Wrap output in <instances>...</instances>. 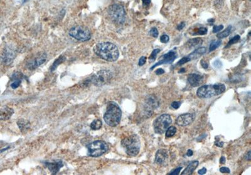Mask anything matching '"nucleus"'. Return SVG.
Instances as JSON below:
<instances>
[{
  "mask_svg": "<svg viewBox=\"0 0 251 175\" xmlns=\"http://www.w3.org/2000/svg\"><path fill=\"white\" fill-rule=\"evenodd\" d=\"M93 50L98 56L108 62L116 61L119 56L118 48L116 45L110 42L97 43L94 46Z\"/></svg>",
  "mask_w": 251,
  "mask_h": 175,
  "instance_id": "1",
  "label": "nucleus"
},
{
  "mask_svg": "<svg viewBox=\"0 0 251 175\" xmlns=\"http://www.w3.org/2000/svg\"><path fill=\"white\" fill-rule=\"evenodd\" d=\"M121 115L122 111L119 106L114 102H110L104 115V120L108 126L115 127L119 124Z\"/></svg>",
  "mask_w": 251,
  "mask_h": 175,
  "instance_id": "2",
  "label": "nucleus"
},
{
  "mask_svg": "<svg viewBox=\"0 0 251 175\" xmlns=\"http://www.w3.org/2000/svg\"><path fill=\"white\" fill-rule=\"evenodd\" d=\"M226 85L223 83H215L205 85L200 87L197 91V95L202 99L210 98L224 93Z\"/></svg>",
  "mask_w": 251,
  "mask_h": 175,
  "instance_id": "3",
  "label": "nucleus"
},
{
  "mask_svg": "<svg viewBox=\"0 0 251 175\" xmlns=\"http://www.w3.org/2000/svg\"><path fill=\"white\" fill-rule=\"evenodd\" d=\"M121 145L124 148L126 154L130 156L137 155L141 148L140 139L136 134L129 136L123 139L121 141Z\"/></svg>",
  "mask_w": 251,
  "mask_h": 175,
  "instance_id": "4",
  "label": "nucleus"
},
{
  "mask_svg": "<svg viewBox=\"0 0 251 175\" xmlns=\"http://www.w3.org/2000/svg\"><path fill=\"white\" fill-rule=\"evenodd\" d=\"M107 13L110 20L118 25H122L126 21V11L121 5L114 4L110 6Z\"/></svg>",
  "mask_w": 251,
  "mask_h": 175,
  "instance_id": "5",
  "label": "nucleus"
},
{
  "mask_svg": "<svg viewBox=\"0 0 251 175\" xmlns=\"http://www.w3.org/2000/svg\"><path fill=\"white\" fill-rule=\"evenodd\" d=\"M172 123V119L169 114H162L153 122L154 131L156 134H162L171 126Z\"/></svg>",
  "mask_w": 251,
  "mask_h": 175,
  "instance_id": "6",
  "label": "nucleus"
},
{
  "mask_svg": "<svg viewBox=\"0 0 251 175\" xmlns=\"http://www.w3.org/2000/svg\"><path fill=\"white\" fill-rule=\"evenodd\" d=\"M69 34L70 37L78 41L86 42L91 38V33L87 28L83 26L76 25L70 29Z\"/></svg>",
  "mask_w": 251,
  "mask_h": 175,
  "instance_id": "7",
  "label": "nucleus"
},
{
  "mask_svg": "<svg viewBox=\"0 0 251 175\" xmlns=\"http://www.w3.org/2000/svg\"><path fill=\"white\" fill-rule=\"evenodd\" d=\"M88 155L91 157H99L105 153L109 146L107 144L101 140H97L92 142L87 146Z\"/></svg>",
  "mask_w": 251,
  "mask_h": 175,
  "instance_id": "8",
  "label": "nucleus"
},
{
  "mask_svg": "<svg viewBox=\"0 0 251 175\" xmlns=\"http://www.w3.org/2000/svg\"><path fill=\"white\" fill-rule=\"evenodd\" d=\"M113 77V74L109 70H101L88 79L87 83H91L97 86L105 84Z\"/></svg>",
  "mask_w": 251,
  "mask_h": 175,
  "instance_id": "9",
  "label": "nucleus"
},
{
  "mask_svg": "<svg viewBox=\"0 0 251 175\" xmlns=\"http://www.w3.org/2000/svg\"><path fill=\"white\" fill-rule=\"evenodd\" d=\"M47 58V55L45 52L39 53L36 56H35L33 59L30 60L27 63V68L32 70L37 67H40L41 65L43 64Z\"/></svg>",
  "mask_w": 251,
  "mask_h": 175,
  "instance_id": "10",
  "label": "nucleus"
},
{
  "mask_svg": "<svg viewBox=\"0 0 251 175\" xmlns=\"http://www.w3.org/2000/svg\"><path fill=\"white\" fill-rule=\"evenodd\" d=\"M177 58V53L176 50H172L169 52L163 55L158 62L155 64L150 69L153 70L158 65H161L162 64H171L172 63L176 58Z\"/></svg>",
  "mask_w": 251,
  "mask_h": 175,
  "instance_id": "11",
  "label": "nucleus"
},
{
  "mask_svg": "<svg viewBox=\"0 0 251 175\" xmlns=\"http://www.w3.org/2000/svg\"><path fill=\"white\" fill-rule=\"evenodd\" d=\"M194 118V115L192 114H183L178 117L176 120V123L180 126H187L193 123Z\"/></svg>",
  "mask_w": 251,
  "mask_h": 175,
  "instance_id": "12",
  "label": "nucleus"
},
{
  "mask_svg": "<svg viewBox=\"0 0 251 175\" xmlns=\"http://www.w3.org/2000/svg\"><path fill=\"white\" fill-rule=\"evenodd\" d=\"M15 55H16V54H15V50L12 48L8 47L3 52V53L1 56L2 61L5 64L9 65L14 60Z\"/></svg>",
  "mask_w": 251,
  "mask_h": 175,
  "instance_id": "13",
  "label": "nucleus"
},
{
  "mask_svg": "<svg viewBox=\"0 0 251 175\" xmlns=\"http://www.w3.org/2000/svg\"><path fill=\"white\" fill-rule=\"evenodd\" d=\"M204 77L203 75L197 74H189L187 78V80L190 85L192 87H198L202 84L204 82Z\"/></svg>",
  "mask_w": 251,
  "mask_h": 175,
  "instance_id": "14",
  "label": "nucleus"
},
{
  "mask_svg": "<svg viewBox=\"0 0 251 175\" xmlns=\"http://www.w3.org/2000/svg\"><path fill=\"white\" fill-rule=\"evenodd\" d=\"M168 153L167 150L160 149L157 151L155 155V163L159 165H163L168 161Z\"/></svg>",
  "mask_w": 251,
  "mask_h": 175,
  "instance_id": "15",
  "label": "nucleus"
},
{
  "mask_svg": "<svg viewBox=\"0 0 251 175\" xmlns=\"http://www.w3.org/2000/svg\"><path fill=\"white\" fill-rule=\"evenodd\" d=\"M14 114L13 109L5 106L0 108V120L6 121L11 118L12 115Z\"/></svg>",
  "mask_w": 251,
  "mask_h": 175,
  "instance_id": "16",
  "label": "nucleus"
},
{
  "mask_svg": "<svg viewBox=\"0 0 251 175\" xmlns=\"http://www.w3.org/2000/svg\"><path fill=\"white\" fill-rule=\"evenodd\" d=\"M46 165L53 174H56L63 167L64 164L62 161H55L52 163H47Z\"/></svg>",
  "mask_w": 251,
  "mask_h": 175,
  "instance_id": "17",
  "label": "nucleus"
},
{
  "mask_svg": "<svg viewBox=\"0 0 251 175\" xmlns=\"http://www.w3.org/2000/svg\"><path fill=\"white\" fill-rule=\"evenodd\" d=\"M206 50H207V49L205 47H200L195 50H194L192 53H191L187 56L190 58V61H193V60H195V59H197V58H199L200 56H201L202 55H204L206 52Z\"/></svg>",
  "mask_w": 251,
  "mask_h": 175,
  "instance_id": "18",
  "label": "nucleus"
},
{
  "mask_svg": "<svg viewBox=\"0 0 251 175\" xmlns=\"http://www.w3.org/2000/svg\"><path fill=\"white\" fill-rule=\"evenodd\" d=\"M199 161H193L191 162L187 167L185 169V170L182 173V175H190L193 173L195 169L197 168L199 166Z\"/></svg>",
  "mask_w": 251,
  "mask_h": 175,
  "instance_id": "19",
  "label": "nucleus"
},
{
  "mask_svg": "<svg viewBox=\"0 0 251 175\" xmlns=\"http://www.w3.org/2000/svg\"><path fill=\"white\" fill-rule=\"evenodd\" d=\"M17 124H18L20 131L23 133L27 132L30 128V122L29 121L23 119H21L18 120Z\"/></svg>",
  "mask_w": 251,
  "mask_h": 175,
  "instance_id": "20",
  "label": "nucleus"
},
{
  "mask_svg": "<svg viewBox=\"0 0 251 175\" xmlns=\"http://www.w3.org/2000/svg\"><path fill=\"white\" fill-rule=\"evenodd\" d=\"M203 41L200 38H193L191 40H189L186 43L187 46L189 48H192V47H195L199 45H201Z\"/></svg>",
  "mask_w": 251,
  "mask_h": 175,
  "instance_id": "21",
  "label": "nucleus"
},
{
  "mask_svg": "<svg viewBox=\"0 0 251 175\" xmlns=\"http://www.w3.org/2000/svg\"><path fill=\"white\" fill-rule=\"evenodd\" d=\"M231 30H232V26H231V25H229V26L225 30H224L223 32L219 33V34L217 35V38H218V39L224 38L228 37V36L230 35V34L231 33Z\"/></svg>",
  "mask_w": 251,
  "mask_h": 175,
  "instance_id": "22",
  "label": "nucleus"
},
{
  "mask_svg": "<svg viewBox=\"0 0 251 175\" xmlns=\"http://www.w3.org/2000/svg\"><path fill=\"white\" fill-rule=\"evenodd\" d=\"M65 60V57L64 56H61L59 58H58L57 60H55V61L53 62V64H52L50 69L52 71L55 70V69H57V67H58V65H59L61 64H62V62H64Z\"/></svg>",
  "mask_w": 251,
  "mask_h": 175,
  "instance_id": "23",
  "label": "nucleus"
},
{
  "mask_svg": "<svg viewBox=\"0 0 251 175\" xmlns=\"http://www.w3.org/2000/svg\"><path fill=\"white\" fill-rule=\"evenodd\" d=\"M102 126V123L100 119H96L92 122L90 126L92 130H99L101 128Z\"/></svg>",
  "mask_w": 251,
  "mask_h": 175,
  "instance_id": "24",
  "label": "nucleus"
},
{
  "mask_svg": "<svg viewBox=\"0 0 251 175\" xmlns=\"http://www.w3.org/2000/svg\"><path fill=\"white\" fill-rule=\"evenodd\" d=\"M177 132V128L175 126H170L166 131V137H171L173 136Z\"/></svg>",
  "mask_w": 251,
  "mask_h": 175,
  "instance_id": "25",
  "label": "nucleus"
},
{
  "mask_svg": "<svg viewBox=\"0 0 251 175\" xmlns=\"http://www.w3.org/2000/svg\"><path fill=\"white\" fill-rule=\"evenodd\" d=\"M222 43L221 40H213L211 42L209 47V52H212L217 48Z\"/></svg>",
  "mask_w": 251,
  "mask_h": 175,
  "instance_id": "26",
  "label": "nucleus"
},
{
  "mask_svg": "<svg viewBox=\"0 0 251 175\" xmlns=\"http://www.w3.org/2000/svg\"><path fill=\"white\" fill-rule=\"evenodd\" d=\"M240 37L239 35H235V36L232 39L230 40V41L229 42V43H227V46H226L225 48H228V47H231V45H232L233 44H235V43H237V42L240 40Z\"/></svg>",
  "mask_w": 251,
  "mask_h": 175,
  "instance_id": "27",
  "label": "nucleus"
},
{
  "mask_svg": "<svg viewBox=\"0 0 251 175\" xmlns=\"http://www.w3.org/2000/svg\"><path fill=\"white\" fill-rule=\"evenodd\" d=\"M207 28H205V27H201L198 28L197 30V32H195V34H193V35H204L205 34H207Z\"/></svg>",
  "mask_w": 251,
  "mask_h": 175,
  "instance_id": "28",
  "label": "nucleus"
},
{
  "mask_svg": "<svg viewBox=\"0 0 251 175\" xmlns=\"http://www.w3.org/2000/svg\"><path fill=\"white\" fill-rule=\"evenodd\" d=\"M159 52H160V50H159V48L155 49V50L152 52L151 55H150V57H149V60L150 61V62H153V61H155V60L156 59V58L157 54H158V53H159Z\"/></svg>",
  "mask_w": 251,
  "mask_h": 175,
  "instance_id": "29",
  "label": "nucleus"
},
{
  "mask_svg": "<svg viewBox=\"0 0 251 175\" xmlns=\"http://www.w3.org/2000/svg\"><path fill=\"white\" fill-rule=\"evenodd\" d=\"M190 61V59L187 56H185V57L182 58V59L177 63V66L183 65V64H186V63H187V62H188Z\"/></svg>",
  "mask_w": 251,
  "mask_h": 175,
  "instance_id": "30",
  "label": "nucleus"
},
{
  "mask_svg": "<svg viewBox=\"0 0 251 175\" xmlns=\"http://www.w3.org/2000/svg\"><path fill=\"white\" fill-rule=\"evenodd\" d=\"M150 34H151V36H153V37H155V38L158 37V34H159L158 31V30H157V28H155V27H153V28L151 29V30H150Z\"/></svg>",
  "mask_w": 251,
  "mask_h": 175,
  "instance_id": "31",
  "label": "nucleus"
},
{
  "mask_svg": "<svg viewBox=\"0 0 251 175\" xmlns=\"http://www.w3.org/2000/svg\"><path fill=\"white\" fill-rule=\"evenodd\" d=\"M169 40H170L169 37L167 35H166V34H164V35H161V37H160V42L161 43H168L169 42Z\"/></svg>",
  "mask_w": 251,
  "mask_h": 175,
  "instance_id": "32",
  "label": "nucleus"
},
{
  "mask_svg": "<svg viewBox=\"0 0 251 175\" xmlns=\"http://www.w3.org/2000/svg\"><path fill=\"white\" fill-rule=\"evenodd\" d=\"M224 28V26L222 25H217V26H214L213 28V33L215 34L218 32L219 31L222 30V29Z\"/></svg>",
  "mask_w": 251,
  "mask_h": 175,
  "instance_id": "33",
  "label": "nucleus"
},
{
  "mask_svg": "<svg viewBox=\"0 0 251 175\" xmlns=\"http://www.w3.org/2000/svg\"><path fill=\"white\" fill-rule=\"evenodd\" d=\"M146 62V56H141L140 58H139V61L138 62V64L139 66H143Z\"/></svg>",
  "mask_w": 251,
  "mask_h": 175,
  "instance_id": "34",
  "label": "nucleus"
},
{
  "mask_svg": "<svg viewBox=\"0 0 251 175\" xmlns=\"http://www.w3.org/2000/svg\"><path fill=\"white\" fill-rule=\"evenodd\" d=\"M182 167H178V168H177V169H174L173 171H172V172H170L168 174L178 175V174H179V173H180V171L182 170Z\"/></svg>",
  "mask_w": 251,
  "mask_h": 175,
  "instance_id": "35",
  "label": "nucleus"
},
{
  "mask_svg": "<svg viewBox=\"0 0 251 175\" xmlns=\"http://www.w3.org/2000/svg\"><path fill=\"white\" fill-rule=\"evenodd\" d=\"M180 105H181V102H180L175 101V102H173L172 103V105H172V107L173 109H178V108L180 107Z\"/></svg>",
  "mask_w": 251,
  "mask_h": 175,
  "instance_id": "36",
  "label": "nucleus"
},
{
  "mask_svg": "<svg viewBox=\"0 0 251 175\" xmlns=\"http://www.w3.org/2000/svg\"><path fill=\"white\" fill-rule=\"evenodd\" d=\"M213 65H214L215 67L219 69V68L222 67V63L219 60H217V61H214V62L213 63Z\"/></svg>",
  "mask_w": 251,
  "mask_h": 175,
  "instance_id": "37",
  "label": "nucleus"
},
{
  "mask_svg": "<svg viewBox=\"0 0 251 175\" xmlns=\"http://www.w3.org/2000/svg\"><path fill=\"white\" fill-rule=\"evenodd\" d=\"M220 171L223 173H229L230 169H229V168H228L227 167H222L220 169Z\"/></svg>",
  "mask_w": 251,
  "mask_h": 175,
  "instance_id": "38",
  "label": "nucleus"
},
{
  "mask_svg": "<svg viewBox=\"0 0 251 175\" xmlns=\"http://www.w3.org/2000/svg\"><path fill=\"white\" fill-rule=\"evenodd\" d=\"M200 64H201L202 67L204 69H208V62H207L205 61L202 60L201 62H200Z\"/></svg>",
  "mask_w": 251,
  "mask_h": 175,
  "instance_id": "39",
  "label": "nucleus"
},
{
  "mask_svg": "<svg viewBox=\"0 0 251 175\" xmlns=\"http://www.w3.org/2000/svg\"><path fill=\"white\" fill-rule=\"evenodd\" d=\"M185 22H182L180 24H179L177 26V29L178 30H182V29L185 27Z\"/></svg>",
  "mask_w": 251,
  "mask_h": 175,
  "instance_id": "40",
  "label": "nucleus"
},
{
  "mask_svg": "<svg viewBox=\"0 0 251 175\" xmlns=\"http://www.w3.org/2000/svg\"><path fill=\"white\" fill-rule=\"evenodd\" d=\"M155 72H156V75H161V74L164 73V70L163 69H157L156 70Z\"/></svg>",
  "mask_w": 251,
  "mask_h": 175,
  "instance_id": "41",
  "label": "nucleus"
},
{
  "mask_svg": "<svg viewBox=\"0 0 251 175\" xmlns=\"http://www.w3.org/2000/svg\"><path fill=\"white\" fill-rule=\"evenodd\" d=\"M245 159L247 161H250V159H251V152H250V151H249L248 153L246 154Z\"/></svg>",
  "mask_w": 251,
  "mask_h": 175,
  "instance_id": "42",
  "label": "nucleus"
},
{
  "mask_svg": "<svg viewBox=\"0 0 251 175\" xmlns=\"http://www.w3.org/2000/svg\"><path fill=\"white\" fill-rule=\"evenodd\" d=\"M206 172H207V169L205 168H203L201 169H200L198 173L199 174H204L206 173Z\"/></svg>",
  "mask_w": 251,
  "mask_h": 175,
  "instance_id": "43",
  "label": "nucleus"
},
{
  "mask_svg": "<svg viewBox=\"0 0 251 175\" xmlns=\"http://www.w3.org/2000/svg\"><path fill=\"white\" fill-rule=\"evenodd\" d=\"M215 145L217 146H218V147H222L223 146H224V142L217 141V142H215Z\"/></svg>",
  "mask_w": 251,
  "mask_h": 175,
  "instance_id": "44",
  "label": "nucleus"
},
{
  "mask_svg": "<svg viewBox=\"0 0 251 175\" xmlns=\"http://www.w3.org/2000/svg\"><path fill=\"white\" fill-rule=\"evenodd\" d=\"M142 1H143V5L148 6V5H149L150 4L151 0H142Z\"/></svg>",
  "mask_w": 251,
  "mask_h": 175,
  "instance_id": "45",
  "label": "nucleus"
},
{
  "mask_svg": "<svg viewBox=\"0 0 251 175\" xmlns=\"http://www.w3.org/2000/svg\"><path fill=\"white\" fill-rule=\"evenodd\" d=\"M220 162L221 164H225L226 163V158L224 156H222L220 159Z\"/></svg>",
  "mask_w": 251,
  "mask_h": 175,
  "instance_id": "46",
  "label": "nucleus"
},
{
  "mask_svg": "<svg viewBox=\"0 0 251 175\" xmlns=\"http://www.w3.org/2000/svg\"><path fill=\"white\" fill-rule=\"evenodd\" d=\"M193 151H192V150H188L187 151L186 155H187L188 156L190 157V156H191L193 155Z\"/></svg>",
  "mask_w": 251,
  "mask_h": 175,
  "instance_id": "47",
  "label": "nucleus"
},
{
  "mask_svg": "<svg viewBox=\"0 0 251 175\" xmlns=\"http://www.w3.org/2000/svg\"><path fill=\"white\" fill-rule=\"evenodd\" d=\"M185 69H184V68H182V69H180V71H179V73H183V72H185Z\"/></svg>",
  "mask_w": 251,
  "mask_h": 175,
  "instance_id": "48",
  "label": "nucleus"
},
{
  "mask_svg": "<svg viewBox=\"0 0 251 175\" xmlns=\"http://www.w3.org/2000/svg\"><path fill=\"white\" fill-rule=\"evenodd\" d=\"M28 1H29V0H23V3H26V2H27Z\"/></svg>",
  "mask_w": 251,
  "mask_h": 175,
  "instance_id": "49",
  "label": "nucleus"
}]
</instances>
